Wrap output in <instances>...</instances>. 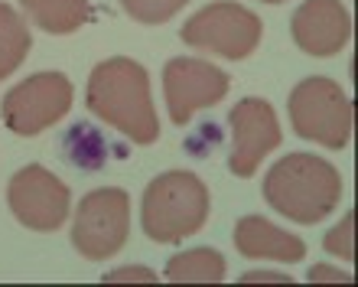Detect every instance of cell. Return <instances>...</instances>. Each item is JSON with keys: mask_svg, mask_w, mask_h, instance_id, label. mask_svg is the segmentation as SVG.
<instances>
[{"mask_svg": "<svg viewBox=\"0 0 358 287\" xmlns=\"http://www.w3.org/2000/svg\"><path fill=\"white\" fill-rule=\"evenodd\" d=\"M88 111L111 125L134 144H153L160 137V121L153 111L150 76L141 62L127 56L104 59L88 76Z\"/></svg>", "mask_w": 358, "mask_h": 287, "instance_id": "obj_1", "label": "cell"}, {"mask_svg": "<svg viewBox=\"0 0 358 287\" xmlns=\"http://www.w3.org/2000/svg\"><path fill=\"white\" fill-rule=\"evenodd\" d=\"M264 200L283 219L316 225L342 200V176L316 153H287L264 176Z\"/></svg>", "mask_w": 358, "mask_h": 287, "instance_id": "obj_2", "label": "cell"}, {"mask_svg": "<svg viewBox=\"0 0 358 287\" xmlns=\"http://www.w3.org/2000/svg\"><path fill=\"white\" fill-rule=\"evenodd\" d=\"M208 186L189 170H170L150 180L141 202V225L147 239L179 245L196 235L208 219Z\"/></svg>", "mask_w": 358, "mask_h": 287, "instance_id": "obj_3", "label": "cell"}, {"mask_svg": "<svg viewBox=\"0 0 358 287\" xmlns=\"http://www.w3.org/2000/svg\"><path fill=\"white\" fill-rule=\"evenodd\" d=\"M290 125L303 141L322 144L329 150H342L352 141V98L342 92L339 82L322 76L303 78L287 98Z\"/></svg>", "mask_w": 358, "mask_h": 287, "instance_id": "obj_4", "label": "cell"}, {"mask_svg": "<svg viewBox=\"0 0 358 287\" xmlns=\"http://www.w3.org/2000/svg\"><path fill=\"white\" fill-rule=\"evenodd\" d=\"M131 235V196L121 186H104L78 202L72 245L82 258L104 261L124 248Z\"/></svg>", "mask_w": 358, "mask_h": 287, "instance_id": "obj_5", "label": "cell"}, {"mask_svg": "<svg viewBox=\"0 0 358 287\" xmlns=\"http://www.w3.org/2000/svg\"><path fill=\"white\" fill-rule=\"evenodd\" d=\"M261 17L251 13L241 4H231V0H218V4H208L196 13V17L186 20V27L179 29L182 43L192 49H202V52H215L222 59H245L251 56L261 43Z\"/></svg>", "mask_w": 358, "mask_h": 287, "instance_id": "obj_6", "label": "cell"}, {"mask_svg": "<svg viewBox=\"0 0 358 287\" xmlns=\"http://www.w3.org/2000/svg\"><path fill=\"white\" fill-rule=\"evenodd\" d=\"M72 92L76 88L62 72H36L3 95L0 118L13 134L33 137L69 115L72 98H76Z\"/></svg>", "mask_w": 358, "mask_h": 287, "instance_id": "obj_7", "label": "cell"}, {"mask_svg": "<svg viewBox=\"0 0 358 287\" xmlns=\"http://www.w3.org/2000/svg\"><path fill=\"white\" fill-rule=\"evenodd\" d=\"M7 202L20 225H27L33 232H56L69 219L72 196L56 173H49L39 163H29L10 176Z\"/></svg>", "mask_w": 358, "mask_h": 287, "instance_id": "obj_8", "label": "cell"}, {"mask_svg": "<svg viewBox=\"0 0 358 287\" xmlns=\"http://www.w3.org/2000/svg\"><path fill=\"white\" fill-rule=\"evenodd\" d=\"M163 92L173 125H189L196 111L218 105L228 95V76L206 59L176 56L163 69Z\"/></svg>", "mask_w": 358, "mask_h": 287, "instance_id": "obj_9", "label": "cell"}, {"mask_svg": "<svg viewBox=\"0 0 358 287\" xmlns=\"http://www.w3.org/2000/svg\"><path fill=\"white\" fill-rule=\"evenodd\" d=\"M231 125V153H228V170L248 180L264 163L271 150L280 147V121L273 115V105L264 98H241L228 111Z\"/></svg>", "mask_w": 358, "mask_h": 287, "instance_id": "obj_10", "label": "cell"}, {"mask_svg": "<svg viewBox=\"0 0 358 287\" xmlns=\"http://www.w3.org/2000/svg\"><path fill=\"white\" fill-rule=\"evenodd\" d=\"M293 43L310 56H336L352 39V13L342 0H306L290 20Z\"/></svg>", "mask_w": 358, "mask_h": 287, "instance_id": "obj_11", "label": "cell"}, {"mask_svg": "<svg viewBox=\"0 0 358 287\" xmlns=\"http://www.w3.org/2000/svg\"><path fill=\"white\" fill-rule=\"evenodd\" d=\"M235 248L245 258H271V261H303L306 245L290 232L277 229L261 216H245L235 225Z\"/></svg>", "mask_w": 358, "mask_h": 287, "instance_id": "obj_12", "label": "cell"}, {"mask_svg": "<svg viewBox=\"0 0 358 287\" xmlns=\"http://www.w3.org/2000/svg\"><path fill=\"white\" fill-rule=\"evenodd\" d=\"M20 7L39 29L66 36L88 20V0H20Z\"/></svg>", "mask_w": 358, "mask_h": 287, "instance_id": "obj_13", "label": "cell"}, {"mask_svg": "<svg viewBox=\"0 0 358 287\" xmlns=\"http://www.w3.org/2000/svg\"><path fill=\"white\" fill-rule=\"evenodd\" d=\"M166 281L173 284H218V281H225V258L215 248H192L173 255L166 265Z\"/></svg>", "mask_w": 358, "mask_h": 287, "instance_id": "obj_14", "label": "cell"}, {"mask_svg": "<svg viewBox=\"0 0 358 287\" xmlns=\"http://www.w3.org/2000/svg\"><path fill=\"white\" fill-rule=\"evenodd\" d=\"M29 49H33V36H29L23 13H17L7 4H0V78L13 76L23 66Z\"/></svg>", "mask_w": 358, "mask_h": 287, "instance_id": "obj_15", "label": "cell"}, {"mask_svg": "<svg viewBox=\"0 0 358 287\" xmlns=\"http://www.w3.org/2000/svg\"><path fill=\"white\" fill-rule=\"evenodd\" d=\"M66 157L76 167L94 173V170H101L104 160H108V144H104V137L92 125H76L66 134Z\"/></svg>", "mask_w": 358, "mask_h": 287, "instance_id": "obj_16", "label": "cell"}, {"mask_svg": "<svg viewBox=\"0 0 358 287\" xmlns=\"http://www.w3.org/2000/svg\"><path fill=\"white\" fill-rule=\"evenodd\" d=\"M189 0H121V7L127 10V17H134L137 23H166L173 13L186 7Z\"/></svg>", "mask_w": 358, "mask_h": 287, "instance_id": "obj_17", "label": "cell"}, {"mask_svg": "<svg viewBox=\"0 0 358 287\" xmlns=\"http://www.w3.org/2000/svg\"><path fill=\"white\" fill-rule=\"evenodd\" d=\"M352 222H355V216H345L342 219V225H336V229L326 235V251H332V255H339V258L352 261L355 258V248H352Z\"/></svg>", "mask_w": 358, "mask_h": 287, "instance_id": "obj_18", "label": "cell"}, {"mask_svg": "<svg viewBox=\"0 0 358 287\" xmlns=\"http://www.w3.org/2000/svg\"><path fill=\"white\" fill-rule=\"evenodd\" d=\"M121 281H143V284H157V274L150 268H117L104 274V284H121Z\"/></svg>", "mask_w": 358, "mask_h": 287, "instance_id": "obj_19", "label": "cell"}, {"mask_svg": "<svg viewBox=\"0 0 358 287\" xmlns=\"http://www.w3.org/2000/svg\"><path fill=\"white\" fill-rule=\"evenodd\" d=\"M322 281H336V284H349L352 274H342L336 268H326V265H316L310 268V284H322Z\"/></svg>", "mask_w": 358, "mask_h": 287, "instance_id": "obj_20", "label": "cell"}, {"mask_svg": "<svg viewBox=\"0 0 358 287\" xmlns=\"http://www.w3.org/2000/svg\"><path fill=\"white\" fill-rule=\"evenodd\" d=\"M245 284H255V281H287V278H280V274H271V271H251V274H245Z\"/></svg>", "mask_w": 358, "mask_h": 287, "instance_id": "obj_21", "label": "cell"}, {"mask_svg": "<svg viewBox=\"0 0 358 287\" xmlns=\"http://www.w3.org/2000/svg\"><path fill=\"white\" fill-rule=\"evenodd\" d=\"M261 4H283V0H261Z\"/></svg>", "mask_w": 358, "mask_h": 287, "instance_id": "obj_22", "label": "cell"}]
</instances>
